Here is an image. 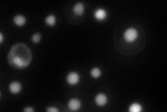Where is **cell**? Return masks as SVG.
<instances>
[{"label":"cell","instance_id":"obj_1","mask_svg":"<svg viewBox=\"0 0 167 112\" xmlns=\"http://www.w3.org/2000/svg\"><path fill=\"white\" fill-rule=\"evenodd\" d=\"M32 60L31 52L25 44L18 43L10 48L8 61L10 66L16 69H24L29 65Z\"/></svg>","mask_w":167,"mask_h":112},{"label":"cell","instance_id":"obj_2","mask_svg":"<svg viewBox=\"0 0 167 112\" xmlns=\"http://www.w3.org/2000/svg\"><path fill=\"white\" fill-rule=\"evenodd\" d=\"M138 36V32L134 28H129L124 33V38L127 42H133Z\"/></svg>","mask_w":167,"mask_h":112},{"label":"cell","instance_id":"obj_3","mask_svg":"<svg viewBox=\"0 0 167 112\" xmlns=\"http://www.w3.org/2000/svg\"><path fill=\"white\" fill-rule=\"evenodd\" d=\"M66 80L70 85H76L79 81V75L76 72H70L67 76Z\"/></svg>","mask_w":167,"mask_h":112},{"label":"cell","instance_id":"obj_4","mask_svg":"<svg viewBox=\"0 0 167 112\" xmlns=\"http://www.w3.org/2000/svg\"><path fill=\"white\" fill-rule=\"evenodd\" d=\"M95 103L100 107H103L107 103L108 99L106 95L103 93L97 94L95 98Z\"/></svg>","mask_w":167,"mask_h":112},{"label":"cell","instance_id":"obj_5","mask_svg":"<svg viewBox=\"0 0 167 112\" xmlns=\"http://www.w3.org/2000/svg\"><path fill=\"white\" fill-rule=\"evenodd\" d=\"M81 107V102L78 99H72L68 102V108L71 111H77Z\"/></svg>","mask_w":167,"mask_h":112},{"label":"cell","instance_id":"obj_6","mask_svg":"<svg viewBox=\"0 0 167 112\" xmlns=\"http://www.w3.org/2000/svg\"><path fill=\"white\" fill-rule=\"evenodd\" d=\"M107 11L103 8H98L95 11L94 16L97 20H103L107 18Z\"/></svg>","mask_w":167,"mask_h":112},{"label":"cell","instance_id":"obj_7","mask_svg":"<svg viewBox=\"0 0 167 112\" xmlns=\"http://www.w3.org/2000/svg\"><path fill=\"white\" fill-rule=\"evenodd\" d=\"M10 91L13 94H17L22 89V86L18 81H14L10 84L9 86Z\"/></svg>","mask_w":167,"mask_h":112},{"label":"cell","instance_id":"obj_8","mask_svg":"<svg viewBox=\"0 0 167 112\" xmlns=\"http://www.w3.org/2000/svg\"><path fill=\"white\" fill-rule=\"evenodd\" d=\"M73 11L77 16H82L84 12V6L82 3H77L73 8Z\"/></svg>","mask_w":167,"mask_h":112},{"label":"cell","instance_id":"obj_9","mask_svg":"<svg viewBox=\"0 0 167 112\" xmlns=\"http://www.w3.org/2000/svg\"><path fill=\"white\" fill-rule=\"evenodd\" d=\"M13 22L18 26H22L25 24L26 19L22 15H18V16H15V18H13Z\"/></svg>","mask_w":167,"mask_h":112},{"label":"cell","instance_id":"obj_10","mask_svg":"<svg viewBox=\"0 0 167 112\" xmlns=\"http://www.w3.org/2000/svg\"><path fill=\"white\" fill-rule=\"evenodd\" d=\"M142 110V107L138 103H134L130 106L129 111L130 112H140Z\"/></svg>","mask_w":167,"mask_h":112},{"label":"cell","instance_id":"obj_11","mask_svg":"<svg viewBox=\"0 0 167 112\" xmlns=\"http://www.w3.org/2000/svg\"><path fill=\"white\" fill-rule=\"evenodd\" d=\"M45 23L47 25H48L49 26H54L56 23V18L53 15H49L45 18Z\"/></svg>","mask_w":167,"mask_h":112},{"label":"cell","instance_id":"obj_12","mask_svg":"<svg viewBox=\"0 0 167 112\" xmlns=\"http://www.w3.org/2000/svg\"><path fill=\"white\" fill-rule=\"evenodd\" d=\"M91 74L93 77V78L97 79L98 77L100 76L101 75V71L98 68H93L91 72Z\"/></svg>","mask_w":167,"mask_h":112},{"label":"cell","instance_id":"obj_13","mask_svg":"<svg viewBox=\"0 0 167 112\" xmlns=\"http://www.w3.org/2000/svg\"><path fill=\"white\" fill-rule=\"evenodd\" d=\"M41 39V35L40 33H36L32 36L31 40L34 43H38Z\"/></svg>","mask_w":167,"mask_h":112},{"label":"cell","instance_id":"obj_14","mask_svg":"<svg viewBox=\"0 0 167 112\" xmlns=\"http://www.w3.org/2000/svg\"><path fill=\"white\" fill-rule=\"evenodd\" d=\"M47 111L48 112H57L58 111V110L55 107H49V108H47Z\"/></svg>","mask_w":167,"mask_h":112},{"label":"cell","instance_id":"obj_15","mask_svg":"<svg viewBox=\"0 0 167 112\" xmlns=\"http://www.w3.org/2000/svg\"><path fill=\"white\" fill-rule=\"evenodd\" d=\"M24 111L27 112H33L34 111V109L33 108H31V107H27V108L24 109Z\"/></svg>","mask_w":167,"mask_h":112},{"label":"cell","instance_id":"obj_16","mask_svg":"<svg viewBox=\"0 0 167 112\" xmlns=\"http://www.w3.org/2000/svg\"><path fill=\"white\" fill-rule=\"evenodd\" d=\"M3 40H4L3 34H2V33H0V43H1V44L3 42Z\"/></svg>","mask_w":167,"mask_h":112}]
</instances>
